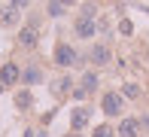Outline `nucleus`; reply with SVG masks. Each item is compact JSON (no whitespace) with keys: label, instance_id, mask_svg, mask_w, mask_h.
<instances>
[{"label":"nucleus","instance_id":"f257e3e1","mask_svg":"<svg viewBox=\"0 0 149 137\" xmlns=\"http://www.w3.org/2000/svg\"><path fill=\"white\" fill-rule=\"evenodd\" d=\"M76 49H73V46H67V43H61L58 49H55V64L58 67H73L76 64Z\"/></svg>","mask_w":149,"mask_h":137},{"label":"nucleus","instance_id":"f03ea898","mask_svg":"<svg viewBox=\"0 0 149 137\" xmlns=\"http://www.w3.org/2000/svg\"><path fill=\"white\" fill-rule=\"evenodd\" d=\"M100 110H104V116H119L122 113V94H104Z\"/></svg>","mask_w":149,"mask_h":137},{"label":"nucleus","instance_id":"7ed1b4c3","mask_svg":"<svg viewBox=\"0 0 149 137\" xmlns=\"http://www.w3.org/2000/svg\"><path fill=\"white\" fill-rule=\"evenodd\" d=\"M18 79H22V73H18L15 64H3L0 67V85H15Z\"/></svg>","mask_w":149,"mask_h":137},{"label":"nucleus","instance_id":"20e7f679","mask_svg":"<svg viewBox=\"0 0 149 137\" xmlns=\"http://www.w3.org/2000/svg\"><path fill=\"white\" fill-rule=\"evenodd\" d=\"M73 31H76V37H94V31H97V24H94L91 18H79V22L73 24Z\"/></svg>","mask_w":149,"mask_h":137},{"label":"nucleus","instance_id":"39448f33","mask_svg":"<svg viewBox=\"0 0 149 137\" xmlns=\"http://www.w3.org/2000/svg\"><path fill=\"white\" fill-rule=\"evenodd\" d=\"M18 43H22L24 49H33V46H37V27H24V31L18 34Z\"/></svg>","mask_w":149,"mask_h":137},{"label":"nucleus","instance_id":"423d86ee","mask_svg":"<svg viewBox=\"0 0 149 137\" xmlns=\"http://www.w3.org/2000/svg\"><path fill=\"white\" fill-rule=\"evenodd\" d=\"M15 18H18V9H15V6H3V9H0V22H3V27H12Z\"/></svg>","mask_w":149,"mask_h":137},{"label":"nucleus","instance_id":"0eeeda50","mask_svg":"<svg viewBox=\"0 0 149 137\" xmlns=\"http://www.w3.org/2000/svg\"><path fill=\"white\" fill-rule=\"evenodd\" d=\"M137 131H140L137 119H125V122L119 125V134H122V137H137Z\"/></svg>","mask_w":149,"mask_h":137},{"label":"nucleus","instance_id":"6e6552de","mask_svg":"<svg viewBox=\"0 0 149 137\" xmlns=\"http://www.w3.org/2000/svg\"><path fill=\"white\" fill-rule=\"evenodd\" d=\"M85 122H88V110H76L73 113V119H70V125H73V131H79V128H85Z\"/></svg>","mask_w":149,"mask_h":137},{"label":"nucleus","instance_id":"1a4fd4ad","mask_svg":"<svg viewBox=\"0 0 149 137\" xmlns=\"http://www.w3.org/2000/svg\"><path fill=\"white\" fill-rule=\"evenodd\" d=\"M91 61L94 64H107V61H110V49H107V46H94L91 49Z\"/></svg>","mask_w":149,"mask_h":137},{"label":"nucleus","instance_id":"9d476101","mask_svg":"<svg viewBox=\"0 0 149 137\" xmlns=\"http://www.w3.org/2000/svg\"><path fill=\"white\" fill-rule=\"evenodd\" d=\"M40 79H43V76H40V70H37V67H28V70L22 73V82H24V85H37Z\"/></svg>","mask_w":149,"mask_h":137},{"label":"nucleus","instance_id":"9b49d317","mask_svg":"<svg viewBox=\"0 0 149 137\" xmlns=\"http://www.w3.org/2000/svg\"><path fill=\"white\" fill-rule=\"evenodd\" d=\"M82 88L85 92H94V88H97V76H94V73H82Z\"/></svg>","mask_w":149,"mask_h":137},{"label":"nucleus","instance_id":"f8f14e48","mask_svg":"<svg viewBox=\"0 0 149 137\" xmlns=\"http://www.w3.org/2000/svg\"><path fill=\"white\" fill-rule=\"evenodd\" d=\"M67 88H70V79H67V76H61L58 82H52V92H55V94H61V92H67Z\"/></svg>","mask_w":149,"mask_h":137},{"label":"nucleus","instance_id":"ddd939ff","mask_svg":"<svg viewBox=\"0 0 149 137\" xmlns=\"http://www.w3.org/2000/svg\"><path fill=\"white\" fill-rule=\"evenodd\" d=\"M31 101H33V98H31V92H18V94H15V104L22 107V110H24V107H31Z\"/></svg>","mask_w":149,"mask_h":137},{"label":"nucleus","instance_id":"4468645a","mask_svg":"<svg viewBox=\"0 0 149 137\" xmlns=\"http://www.w3.org/2000/svg\"><path fill=\"white\" fill-rule=\"evenodd\" d=\"M122 94H125V98H140V85H134V82L128 85V82H125V88H122Z\"/></svg>","mask_w":149,"mask_h":137},{"label":"nucleus","instance_id":"2eb2a0df","mask_svg":"<svg viewBox=\"0 0 149 137\" xmlns=\"http://www.w3.org/2000/svg\"><path fill=\"white\" fill-rule=\"evenodd\" d=\"M91 137H116V134H113V128H110V125H97Z\"/></svg>","mask_w":149,"mask_h":137},{"label":"nucleus","instance_id":"dca6fc26","mask_svg":"<svg viewBox=\"0 0 149 137\" xmlns=\"http://www.w3.org/2000/svg\"><path fill=\"white\" fill-rule=\"evenodd\" d=\"M64 9H67V6L61 3V0H52V3H49V15H61Z\"/></svg>","mask_w":149,"mask_h":137},{"label":"nucleus","instance_id":"f3484780","mask_svg":"<svg viewBox=\"0 0 149 137\" xmlns=\"http://www.w3.org/2000/svg\"><path fill=\"white\" fill-rule=\"evenodd\" d=\"M119 31L125 34V37H131V31H134V24H131V18H125V22H119Z\"/></svg>","mask_w":149,"mask_h":137},{"label":"nucleus","instance_id":"a211bd4d","mask_svg":"<svg viewBox=\"0 0 149 137\" xmlns=\"http://www.w3.org/2000/svg\"><path fill=\"white\" fill-rule=\"evenodd\" d=\"M12 6H15V9H24V6H31V0H9Z\"/></svg>","mask_w":149,"mask_h":137},{"label":"nucleus","instance_id":"6ab92c4d","mask_svg":"<svg viewBox=\"0 0 149 137\" xmlns=\"http://www.w3.org/2000/svg\"><path fill=\"white\" fill-rule=\"evenodd\" d=\"M137 122H140V128H143V131H149V116H140Z\"/></svg>","mask_w":149,"mask_h":137},{"label":"nucleus","instance_id":"aec40b11","mask_svg":"<svg viewBox=\"0 0 149 137\" xmlns=\"http://www.w3.org/2000/svg\"><path fill=\"white\" fill-rule=\"evenodd\" d=\"M91 15H94V6L88 3V6H85V9H82V18H91Z\"/></svg>","mask_w":149,"mask_h":137},{"label":"nucleus","instance_id":"412c9836","mask_svg":"<svg viewBox=\"0 0 149 137\" xmlns=\"http://www.w3.org/2000/svg\"><path fill=\"white\" fill-rule=\"evenodd\" d=\"M61 3H64V6H73V3H76V0H61Z\"/></svg>","mask_w":149,"mask_h":137},{"label":"nucleus","instance_id":"4be33fe9","mask_svg":"<svg viewBox=\"0 0 149 137\" xmlns=\"http://www.w3.org/2000/svg\"><path fill=\"white\" fill-rule=\"evenodd\" d=\"M67 137H79V134H76V131H73V134H67Z\"/></svg>","mask_w":149,"mask_h":137},{"label":"nucleus","instance_id":"5701e85b","mask_svg":"<svg viewBox=\"0 0 149 137\" xmlns=\"http://www.w3.org/2000/svg\"><path fill=\"white\" fill-rule=\"evenodd\" d=\"M0 88H3V85H0Z\"/></svg>","mask_w":149,"mask_h":137}]
</instances>
